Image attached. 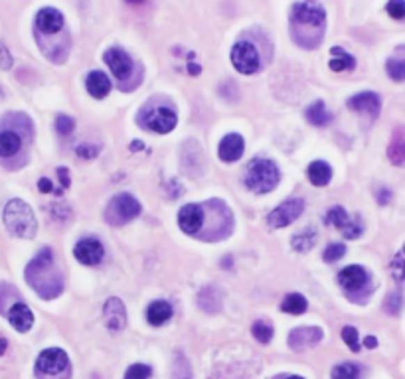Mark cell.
I'll list each match as a JSON object with an SVG mask.
<instances>
[{"mask_svg": "<svg viewBox=\"0 0 405 379\" xmlns=\"http://www.w3.org/2000/svg\"><path fill=\"white\" fill-rule=\"evenodd\" d=\"M326 26V13L319 2L305 0L296 2L291 10V30L299 46L312 48L322 40V32Z\"/></svg>", "mask_w": 405, "mask_h": 379, "instance_id": "1", "label": "cell"}, {"mask_svg": "<svg viewBox=\"0 0 405 379\" xmlns=\"http://www.w3.org/2000/svg\"><path fill=\"white\" fill-rule=\"evenodd\" d=\"M51 263H54L51 249L46 247L26 267V281L34 287V291L42 298H54V296L62 293V279L54 271Z\"/></svg>", "mask_w": 405, "mask_h": 379, "instance_id": "2", "label": "cell"}, {"mask_svg": "<svg viewBox=\"0 0 405 379\" xmlns=\"http://www.w3.org/2000/svg\"><path fill=\"white\" fill-rule=\"evenodd\" d=\"M4 225L20 239H32L36 235V218L30 206L22 200H10L4 208Z\"/></svg>", "mask_w": 405, "mask_h": 379, "instance_id": "3", "label": "cell"}, {"mask_svg": "<svg viewBox=\"0 0 405 379\" xmlns=\"http://www.w3.org/2000/svg\"><path fill=\"white\" fill-rule=\"evenodd\" d=\"M281 180V172L273 160L255 159L246 172V186L251 192L267 194Z\"/></svg>", "mask_w": 405, "mask_h": 379, "instance_id": "4", "label": "cell"}, {"mask_svg": "<svg viewBox=\"0 0 405 379\" xmlns=\"http://www.w3.org/2000/svg\"><path fill=\"white\" fill-rule=\"evenodd\" d=\"M141 213V204L131 194H119L109 202L105 218L113 225H123L127 221L135 220Z\"/></svg>", "mask_w": 405, "mask_h": 379, "instance_id": "5", "label": "cell"}, {"mask_svg": "<svg viewBox=\"0 0 405 379\" xmlns=\"http://www.w3.org/2000/svg\"><path fill=\"white\" fill-rule=\"evenodd\" d=\"M70 360L68 354L60 350V348H48L42 354L38 355L36 362V373L42 379L49 378H60L63 371H68Z\"/></svg>", "mask_w": 405, "mask_h": 379, "instance_id": "6", "label": "cell"}, {"mask_svg": "<svg viewBox=\"0 0 405 379\" xmlns=\"http://www.w3.org/2000/svg\"><path fill=\"white\" fill-rule=\"evenodd\" d=\"M305 211V202L301 197H291L287 202H283L279 208H275L267 216V223L271 227L279 229V227H287L293 221H296Z\"/></svg>", "mask_w": 405, "mask_h": 379, "instance_id": "7", "label": "cell"}, {"mask_svg": "<svg viewBox=\"0 0 405 379\" xmlns=\"http://www.w3.org/2000/svg\"><path fill=\"white\" fill-rule=\"evenodd\" d=\"M232 63H234V67L239 74H255L259 70V63H261L259 51L249 42H237L234 49H232Z\"/></svg>", "mask_w": 405, "mask_h": 379, "instance_id": "8", "label": "cell"}, {"mask_svg": "<svg viewBox=\"0 0 405 379\" xmlns=\"http://www.w3.org/2000/svg\"><path fill=\"white\" fill-rule=\"evenodd\" d=\"M326 223H332L336 229H340L346 239H358L364 232L360 218H350L342 206H334L326 211Z\"/></svg>", "mask_w": 405, "mask_h": 379, "instance_id": "9", "label": "cell"}, {"mask_svg": "<svg viewBox=\"0 0 405 379\" xmlns=\"http://www.w3.org/2000/svg\"><path fill=\"white\" fill-rule=\"evenodd\" d=\"M143 122H145L148 131L164 135V133H170L172 129L176 127V113L168 109V107H157V109H152L145 115Z\"/></svg>", "mask_w": 405, "mask_h": 379, "instance_id": "10", "label": "cell"}, {"mask_svg": "<svg viewBox=\"0 0 405 379\" xmlns=\"http://www.w3.org/2000/svg\"><path fill=\"white\" fill-rule=\"evenodd\" d=\"M103 60L109 65V70L117 79L125 81L131 72H133V60L129 58V54L119 48H111L103 54Z\"/></svg>", "mask_w": 405, "mask_h": 379, "instance_id": "11", "label": "cell"}, {"mask_svg": "<svg viewBox=\"0 0 405 379\" xmlns=\"http://www.w3.org/2000/svg\"><path fill=\"white\" fill-rule=\"evenodd\" d=\"M74 255L84 265H97L99 261L103 259V255H105V249H103V245H101L99 239H95V237H86V239L77 241L74 249Z\"/></svg>", "mask_w": 405, "mask_h": 379, "instance_id": "12", "label": "cell"}, {"mask_svg": "<svg viewBox=\"0 0 405 379\" xmlns=\"http://www.w3.org/2000/svg\"><path fill=\"white\" fill-rule=\"evenodd\" d=\"M103 314H105V324L111 332H121L127 322V310L121 298L113 296L107 298V303L103 306Z\"/></svg>", "mask_w": 405, "mask_h": 379, "instance_id": "13", "label": "cell"}, {"mask_svg": "<svg viewBox=\"0 0 405 379\" xmlns=\"http://www.w3.org/2000/svg\"><path fill=\"white\" fill-rule=\"evenodd\" d=\"M202 223H204V209L200 208L198 204H188L178 211V225L188 235H194V233L200 232Z\"/></svg>", "mask_w": 405, "mask_h": 379, "instance_id": "14", "label": "cell"}, {"mask_svg": "<svg viewBox=\"0 0 405 379\" xmlns=\"http://www.w3.org/2000/svg\"><path fill=\"white\" fill-rule=\"evenodd\" d=\"M348 107L356 113H366L372 119L380 115L381 101L378 93H372V91H364V93H358L354 97L348 99Z\"/></svg>", "mask_w": 405, "mask_h": 379, "instance_id": "15", "label": "cell"}, {"mask_svg": "<svg viewBox=\"0 0 405 379\" xmlns=\"http://www.w3.org/2000/svg\"><path fill=\"white\" fill-rule=\"evenodd\" d=\"M244 150H246V143H244L241 135L230 133V135H225L220 140L218 154H220V159L223 160V162H235V160L241 159Z\"/></svg>", "mask_w": 405, "mask_h": 379, "instance_id": "16", "label": "cell"}, {"mask_svg": "<svg viewBox=\"0 0 405 379\" xmlns=\"http://www.w3.org/2000/svg\"><path fill=\"white\" fill-rule=\"evenodd\" d=\"M338 282L346 291H360L368 282V273L360 265H350L338 273Z\"/></svg>", "mask_w": 405, "mask_h": 379, "instance_id": "17", "label": "cell"}, {"mask_svg": "<svg viewBox=\"0 0 405 379\" xmlns=\"http://www.w3.org/2000/svg\"><path fill=\"white\" fill-rule=\"evenodd\" d=\"M36 28L44 34H58L63 28V14L58 8H42L36 16Z\"/></svg>", "mask_w": 405, "mask_h": 379, "instance_id": "18", "label": "cell"}, {"mask_svg": "<svg viewBox=\"0 0 405 379\" xmlns=\"http://www.w3.org/2000/svg\"><path fill=\"white\" fill-rule=\"evenodd\" d=\"M322 340V330L320 328H299L291 332L289 336V346L293 350H305Z\"/></svg>", "mask_w": 405, "mask_h": 379, "instance_id": "19", "label": "cell"}, {"mask_svg": "<svg viewBox=\"0 0 405 379\" xmlns=\"http://www.w3.org/2000/svg\"><path fill=\"white\" fill-rule=\"evenodd\" d=\"M8 320L18 332H28L34 324V314L24 303H16L8 312Z\"/></svg>", "mask_w": 405, "mask_h": 379, "instance_id": "20", "label": "cell"}, {"mask_svg": "<svg viewBox=\"0 0 405 379\" xmlns=\"http://www.w3.org/2000/svg\"><path fill=\"white\" fill-rule=\"evenodd\" d=\"M388 159L395 166H405V127L395 129L392 135L390 147H388Z\"/></svg>", "mask_w": 405, "mask_h": 379, "instance_id": "21", "label": "cell"}, {"mask_svg": "<svg viewBox=\"0 0 405 379\" xmlns=\"http://www.w3.org/2000/svg\"><path fill=\"white\" fill-rule=\"evenodd\" d=\"M86 87L89 95H93L95 99H103L107 97V93L111 91V81L103 72H91L87 75Z\"/></svg>", "mask_w": 405, "mask_h": 379, "instance_id": "22", "label": "cell"}, {"mask_svg": "<svg viewBox=\"0 0 405 379\" xmlns=\"http://www.w3.org/2000/svg\"><path fill=\"white\" fill-rule=\"evenodd\" d=\"M147 318L148 324L152 326H162L164 322H168L172 318V306L166 300H157L147 308Z\"/></svg>", "mask_w": 405, "mask_h": 379, "instance_id": "23", "label": "cell"}, {"mask_svg": "<svg viewBox=\"0 0 405 379\" xmlns=\"http://www.w3.org/2000/svg\"><path fill=\"white\" fill-rule=\"evenodd\" d=\"M331 166L324 160H315L308 166V180H310V184H315V186H326V184L331 182Z\"/></svg>", "mask_w": 405, "mask_h": 379, "instance_id": "24", "label": "cell"}, {"mask_svg": "<svg viewBox=\"0 0 405 379\" xmlns=\"http://www.w3.org/2000/svg\"><path fill=\"white\" fill-rule=\"evenodd\" d=\"M305 115H307L308 122L315 124V127H326V124H331L332 121V113L324 107L322 101H315V103L308 107Z\"/></svg>", "mask_w": 405, "mask_h": 379, "instance_id": "25", "label": "cell"}, {"mask_svg": "<svg viewBox=\"0 0 405 379\" xmlns=\"http://www.w3.org/2000/svg\"><path fill=\"white\" fill-rule=\"evenodd\" d=\"M18 150H20V136L14 131H2L0 133V156L8 159V156H14Z\"/></svg>", "mask_w": 405, "mask_h": 379, "instance_id": "26", "label": "cell"}, {"mask_svg": "<svg viewBox=\"0 0 405 379\" xmlns=\"http://www.w3.org/2000/svg\"><path fill=\"white\" fill-rule=\"evenodd\" d=\"M307 306H308L307 298H305L303 294L291 293L283 298L281 310L283 312H287V314H303V312L307 310Z\"/></svg>", "mask_w": 405, "mask_h": 379, "instance_id": "27", "label": "cell"}, {"mask_svg": "<svg viewBox=\"0 0 405 379\" xmlns=\"http://www.w3.org/2000/svg\"><path fill=\"white\" fill-rule=\"evenodd\" d=\"M332 58L331 60V70L332 72H346V70H354V65H356V60L350 56V54H346L342 48H332Z\"/></svg>", "mask_w": 405, "mask_h": 379, "instance_id": "28", "label": "cell"}, {"mask_svg": "<svg viewBox=\"0 0 405 379\" xmlns=\"http://www.w3.org/2000/svg\"><path fill=\"white\" fill-rule=\"evenodd\" d=\"M317 243V233L315 229H305V232L296 233L293 237V249L299 253H308Z\"/></svg>", "mask_w": 405, "mask_h": 379, "instance_id": "29", "label": "cell"}, {"mask_svg": "<svg viewBox=\"0 0 405 379\" xmlns=\"http://www.w3.org/2000/svg\"><path fill=\"white\" fill-rule=\"evenodd\" d=\"M332 379H358L360 378V366L346 362V364H338L332 369Z\"/></svg>", "mask_w": 405, "mask_h": 379, "instance_id": "30", "label": "cell"}, {"mask_svg": "<svg viewBox=\"0 0 405 379\" xmlns=\"http://www.w3.org/2000/svg\"><path fill=\"white\" fill-rule=\"evenodd\" d=\"M386 70L393 81H405V58H390Z\"/></svg>", "mask_w": 405, "mask_h": 379, "instance_id": "31", "label": "cell"}, {"mask_svg": "<svg viewBox=\"0 0 405 379\" xmlns=\"http://www.w3.org/2000/svg\"><path fill=\"white\" fill-rule=\"evenodd\" d=\"M390 269H392L393 279H397V281H405V245L393 255L392 259V265H390Z\"/></svg>", "mask_w": 405, "mask_h": 379, "instance_id": "32", "label": "cell"}, {"mask_svg": "<svg viewBox=\"0 0 405 379\" xmlns=\"http://www.w3.org/2000/svg\"><path fill=\"white\" fill-rule=\"evenodd\" d=\"M251 334H253L255 340H259L261 344H267L271 342V338H273V326L267 324L265 320H257V322L251 326Z\"/></svg>", "mask_w": 405, "mask_h": 379, "instance_id": "33", "label": "cell"}, {"mask_svg": "<svg viewBox=\"0 0 405 379\" xmlns=\"http://www.w3.org/2000/svg\"><path fill=\"white\" fill-rule=\"evenodd\" d=\"M358 330L354 326H344L342 328V340L352 352H360V340H358Z\"/></svg>", "mask_w": 405, "mask_h": 379, "instance_id": "34", "label": "cell"}, {"mask_svg": "<svg viewBox=\"0 0 405 379\" xmlns=\"http://www.w3.org/2000/svg\"><path fill=\"white\" fill-rule=\"evenodd\" d=\"M344 255H346V245L332 243L328 245L326 251H324V261H326V263H336V261H340Z\"/></svg>", "mask_w": 405, "mask_h": 379, "instance_id": "35", "label": "cell"}, {"mask_svg": "<svg viewBox=\"0 0 405 379\" xmlns=\"http://www.w3.org/2000/svg\"><path fill=\"white\" fill-rule=\"evenodd\" d=\"M150 373H152L150 367L145 366V364H133V366L127 369L125 379H148Z\"/></svg>", "mask_w": 405, "mask_h": 379, "instance_id": "36", "label": "cell"}, {"mask_svg": "<svg viewBox=\"0 0 405 379\" xmlns=\"http://www.w3.org/2000/svg\"><path fill=\"white\" fill-rule=\"evenodd\" d=\"M388 14L392 16L393 20H404L405 18V0H390L386 6Z\"/></svg>", "mask_w": 405, "mask_h": 379, "instance_id": "37", "label": "cell"}, {"mask_svg": "<svg viewBox=\"0 0 405 379\" xmlns=\"http://www.w3.org/2000/svg\"><path fill=\"white\" fill-rule=\"evenodd\" d=\"M75 129V121L72 117H68V115H60L58 119H56V131L60 133V135H70L72 131Z\"/></svg>", "mask_w": 405, "mask_h": 379, "instance_id": "38", "label": "cell"}, {"mask_svg": "<svg viewBox=\"0 0 405 379\" xmlns=\"http://www.w3.org/2000/svg\"><path fill=\"white\" fill-rule=\"evenodd\" d=\"M386 312H390V314H397L399 312V308H402V294L399 293H392L388 298H386Z\"/></svg>", "mask_w": 405, "mask_h": 379, "instance_id": "39", "label": "cell"}, {"mask_svg": "<svg viewBox=\"0 0 405 379\" xmlns=\"http://www.w3.org/2000/svg\"><path fill=\"white\" fill-rule=\"evenodd\" d=\"M77 152V156H81V159H86V160H89V159H93L95 154L99 152V148L97 147H93V145H81V147L77 148L75 150Z\"/></svg>", "mask_w": 405, "mask_h": 379, "instance_id": "40", "label": "cell"}, {"mask_svg": "<svg viewBox=\"0 0 405 379\" xmlns=\"http://www.w3.org/2000/svg\"><path fill=\"white\" fill-rule=\"evenodd\" d=\"M10 65H13V58H10V54H8V49L0 48V67H2V70H8Z\"/></svg>", "mask_w": 405, "mask_h": 379, "instance_id": "41", "label": "cell"}, {"mask_svg": "<svg viewBox=\"0 0 405 379\" xmlns=\"http://www.w3.org/2000/svg\"><path fill=\"white\" fill-rule=\"evenodd\" d=\"M58 176H60V182H62L63 188L70 186V170L68 168H58Z\"/></svg>", "mask_w": 405, "mask_h": 379, "instance_id": "42", "label": "cell"}, {"mask_svg": "<svg viewBox=\"0 0 405 379\" xmlns=\"http://www.w3.org/2000/svg\"><path fill=\"white\" fill-rule=\"evenodd\" d=\"M38 188H40V192H44V194L54 192V186H51V182H49L48 178H42V180L38 182Z\"/></svg>", "mask_w": 405, "mask_h": 379, "instance_id": "43", "label": "cell"}, {"mask_svg": "<svg viewBox=\"0 0 405 379\" xmlns=\"http://www.w3.org/2000/svg\"><path fill=\"white\" fill-rule=\"evenodd\" d=\"M378 202H380L381 206H383V204H388V202H390V197H392V192H390V190H386V188H383V190H380V192H378Z\"/></svg>", "mask_w": 405, "mask_h": 379, "instance_id": "44", "label": "cell"}, {"mask_svg": "<svg viewBox=\"0 0 405 379\" xmlns=\"http://www.w3.org/2000/svg\"><path fill=\"white\" fill-rule=\"evenodd\" d=\"M188 72L192 75H198L200 72H202V67L198 65V63H188Z\"/></svg>", "mask_w": 405, "mask_h": 379, "instance_id": "45", "label": "cell"}, {"mask_svg": "<svg viewBox=\"0 0 405 379\" xmlns=\"http://www.w3.org/2000/svg\"><path fill=\"white\" fill-rule=\"evenodd\" d=\"M364 346H366V348H376V346H378V340H376L374 336H368V338L364 340Z\"/></svg>", "mask_w": 405, "mask_h": 379, "instance_id": "46", "label": "cell"}, {"mask_svg": "<svg viewBox=\"0 0 405 379\" xmlns=\"http://www.w3.org/2000/svg\"><path fill=\"white\" fill-rule=\"evenodd\" d=\"M6 346H8V342H6V340H4V338L0 336V355L6 352Z\"/></svg>", "mask_w": 405, "mask_h": 379, "instance_id": "47", "label": "cell"}, {"mask_svg": "<svg viewBox=\"0 0 405 379\" xmlns=\"http://www.w3.org/2000/svg\"><path fill=\"white\" fill-rule=\"evenodd\" d=\"M125 2H129V4H141V2H145V0H125Z\"/></svg>", "mask_w": 405, "mask_h": 379, "instance_id": "48", "label": "cell"}, {"mask_svg": "<svg viewBox=\"0 0 405 379\" xmlns=\"http://www.w3.org/2000/svg\"><path fill=\"white\" fill-rule=\"evenodd\" d=\"M289 379H305V378H299V376H291Z\"/></svg>", "mask_w": 405, "mask_h": 379, "instance_id": "49", "label": "cell"}]
</instances>
